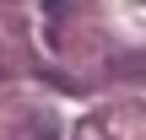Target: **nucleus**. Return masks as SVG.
Wrapping results in <instances>:
<instances>
[]
</instances>
